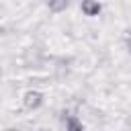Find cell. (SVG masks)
<instances>
[{"label": "cell", "instance_id": "obj_1", "mask_svg": "<svg viewBox=\"0 0 131 131\" xmlns=\"http://www.w3.org/2000/svg\"><path fill=\"white\" fill-rule=\"evenodd\" d=\"M25 104H27L29 108H37V106L41 104V94H39V92H27V94H25Z\"/></svg>", "mask_w": 131, "mask_h": 131}, {"label": "cell", "instance_id": "obj_2", "mask_svg": "<svg viewBox=\"0 0 131 131\" xmlns=\"http://www.w3.org/2000/svg\"><path fill=\"white\" fill-rule=\"evenodd\" d=\"M82 10H84L88 16H94V14L100 10V4H98L96 0H84V2H82Z\"/></svg>", "mask_w": 131, "mask_h": 131}, {"label": "cell", "instance_id": "obj_3", "mask_svg": "<svg viewBox=\"0 0 131 131\" xmlns=\"http://www.w3.org/2000/svg\"><path fill=\"white\" fill-rule=\"evenodd\" d=\"M68 4H70V0H49V8L53 12H61Z\"/></svg>", "mask_w": 131, "mask_h": 131}, {"label": "cell", "instance_id": "obj_4", "mask_svg": "<svg viewBox=\"0 0 131 131\" xmlns=\"http://www.w3.org/2000/svg\"><path fill=\"white\" fill-rule=\"evenodd\" d=\"M0 76H2V72H0Z\"/></svg>", "mask_w": 131, "mask_h": 131}]
</instances>
